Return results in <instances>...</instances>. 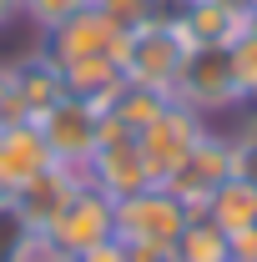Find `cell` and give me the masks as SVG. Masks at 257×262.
Returning <instances> with one entry per match:
<instances>
[{
    "mask_svg": "<svg viewBox=\"0 0 257 262\" xmlns=\"http://www.w3.org/2000/svg\"><path fill=\"white\" fill-rule=\"evenodd\" d=\"M126 262H177L172 242H126Z\"/></svg>",
    "mask_w": 257,
    "mask_h": 262,
    "instance_id": "obj_20",
    "label": "cell"
},
{
    "mask_svg": "<svg viewBox=\"0 0 257 262\" xmlns=\"http://www.w3.org/2000/svg\"><path fill=\"white\" fill-rule=\"evenodd\" d=\"M71 262H126V242L121 237H106V242H96L91 252H81V257H71Z\"/></svg>",
    "mask_w": 257,
    "mask_h": 262,
    "instance_id": "obj_21",
    "label": "cell"
},
{
    "mask_svg": "<svg viewBox=\"0 0 257 262\" xmlns=\"http://www.w3.org/2000/svg\"><path fill=\"white\" fill-rule=\"evenodd\" d=\"M35 126H40V141H46L51 162L86 171L91 151H96V136H101V106H91L81 96H61Z\"/></svg>",
    "mask_w": 257,
    "mask_h": 262,
    "instance_id": "obj_9",
    "label": "cell"
},
{
    "mask_svg": "<svg viewBox=\"0 0 257 262\" xmlns=\"http://www.w3.org/2000/svg\"><path fill=\"white\" fill-rule=\"evenodd\" d=\"M232 177H242V182L257 187V136L252 131L232 136Z\"/></svg>",
    "mask_w": 257,
    "mask_h": 262,
    "instance_id": "obj_19",
    "label": "cell"
},
{
    "mask_svg": "<svg viewBox=\"0 0 257 262\" xmlns=\"http://www.w3.org/2000/svg\"><path fill=\"white\" fill-rule=\"evenodd\" d=\"M172 96H161V91H146V86H121L116 96L106 101V116L116 121V126H126V131H141L152 116H157L161 106H166Z\"/></svg>",
    "mask_w": 257,
    "mask_h": 262,
    "instance_id": "obj_15",
    "label": "cell"
},
{
    "mask_svg": "<svg viewBox=\"0 0 257 262\" xmlns=\"http://www.w3.org/2000/svg\"><path fill=\"white\" fill-rule=\"evenodd\" d=\"M10 20H20V0H0V31H5Z\"/></svg>",
    "mask_w": 257,
    "mask_h": 262,
    "instance_id": "obj_25",
    "label": "cell"
},
{
    "mask_svg": "<svg viewBox=\"0 0 257 262\" xmlns=\"http://www.w3.org/2000/svg\"><path fill=\"white\" fill-rule=\"evenodd\" d=\"M172 247H177V262H232L227 232L217 227V222H207L202 212H192V222L182 227V237H177Z\"/></svg>",
    "mask_w": 257,
    "mask_h": 262,
    "instance_id": "obj_14",
    "label": "cell"
},
{
    "mask_svg": "<svg viewBox=\"0 0 257 262\" xmlns=\"http://www.w3.org/2000/svg\"><path fill=\"white\" fill-rule=\"evenodd\" d=\"M15 121V101H10V71L0 66V126Z\"/></svg>",
    "mask_w": 257,
    "mask_h": 262,
    "instance_id": "obj_24",
    "label": "cell"
},
{
    "mask_svg": "<svg viewBox=\"0 0 257 262\" xmlns=\"http://www.w3.org/2000/svg\"><path fill=\"white\" fill-rule=\"evenodd\" d=\"M86 187V171L81 166H61V162H51V166H40L35 177H26L15 192L5 196L0 207L20 222V232L26 237H46V227L61 217L66 207H71V196Z\"/></svg>",
    "mask_w": 257,
    "mask_h": 262,
    "instance_id": "obj_2",
    "label": "cell"
},
{
    "mask_svg": "<svg viewBox=\"0 0 257 262\" xmlns=\"http://www.w3.org/2000/svg\"><path fill=\"white\" fill-rule=\"evenodd\" d=\"M202 217H207V222H217L227 237L257 227V187H252V182H242V177H227L222 187L207 196Z\"/></svg>",
    "mask_w": 257,
    "mask_h": 262,
    "instance_id": "obj_12",
    "label": "cell"
},
{
    "mask_svg": "<svg viewBox=\"0 0 257 262\" xmlns=\"http://www.w3.org/2000/svg\"><path fill=\"white\" fill-rule=\"evenodd\" d=\"M61 76H66V96H81V101H91V106H101V111H106V101L126 86L116 61H81V66H71V71H61Z\"/></svg>",
    "mask_w": 257,
    "mask_h": 262,
    "instance_id": "obj_13",
    "label": "cell"
},
{
    "mask_svg": "<svg viewBox=\"0 0 257 262\" xmlns=\"http://www.w3.org/2000/svg\"><path fill=\"white\" fill-rule=\"evenodd\" d=\"M207 126H212V121H202V116L187 111L182 101H166L157 116L136 131V146H141L146 171H152V182H157V187H166V177L187 162V151L202 141V131H207Z\"/></svg>",
    "mask_w": 257,
    "mask_h": 262,
    "instance_id": "obj_6",
    "label": "cell"
},
{
    "mask_svg": "<svg viewBox=\"0 0 257 262\" xmlns=\"http://www.w3.org/2000/svg\"><path fill=\"white\" fill-rule=\"evenodd\" d=\"M81 10H91V0H20V20H26L35 35L66 26V20L81 15Z\"/></svg>",
    "mask_w": 257,
    "mask_h": 262,
    "instance_id": "obj_18",
    "label": "cell"
},
{
    "mask_svg": "<svg viewBox=\"0 0 257 262\" xmlns=\"http://www.w3.org/2000/svg\"><path fill=\"white\" fill-rule=\"evenodd\" d=\"M247 31H252V35H257V10H252V15H247Z\"/></svg>",
    "mask_w": 257,
    "mask_h": 262,
    "instance_id": "obj_26",
    "label": "cell"
},
{
    "mask_svg": "<svg viewBox=\"0 0 257 262\" xmlns=\"http://www.w3.org/2000/svg\"><path fill=\"white\" fill-rule=\"evenodd\" d=\"M15 262H66V257H61V252H51L40 237H26V247L15 252Z\"/></svg>",
    "mask_w": 257,
    "mask_h": 262,
    "instance_id": "obj_23",
    "label": "cell"
},
{
    "mask_svg": "<svg viewBox=\"0 0 257 262\" xmlns=\"http://www.w3.org/2000/svg\"><path fill=\"white\" fill-rule=\"evenodd\" d=\"M192 222V207L166 187H141L116 202V237L121 242H177Z\"/></svg>",
    "mask_w": 257,
    "mask_h": 262,
    "instance_id": "obj_8",
    "label": "cell"
},
{
    "mask_svg": "<svg viewBox=\"0 0 257 262\" xmlns=\"http://www.w3.org/2000/svg\"><path fill=\"white\" fill-rule=\"evenodd\" d=\"M227 177H232V136H222V131L207 126V131H202V141L187 151V162L166 177V192H177L192 212H202L207 196L217 192Z\"/></svg>",
    "mask_w": 257,
    "mask_h": 262,
    "instance_id": "obj_10",
    "label": "cell"
},
{
    "mask_svg": "<svg viewBox=\"0 0 257 262\" xmlns=\"http://www.w3.org/2000/svg\"><path fill=\"white\" fill-rule=\"evenodd\" d=\"M35 46H40V56L56 66V71H71V66H81V61H116V66H121V46H126V35L91 5V10L71 15L66 26L35 35Z\"/></svg>",
    "mask_w": 257,
    "mask_h": 262,
    "instance_id": "obj_5",
    "label": "cell"
},
{
    "mask_svg": "<svg viewBox=\"0 0 257 262\" xmlns=\"http://www.w3.org/2000/svg\"><path fill=\"white\" fill-rule=\"evenodd\" d=\"M172 101H182L202 121H212V116H222V111H237L242 101H237V86H232L227 46H192L187 61H182V71H177Z\"/></svg>",
    "mask_w": 257,
    "mask_h": 262,
    "instance_id": "obj_4",
    "label": "cell"
},
{
    "mask_svg": "<svg viewBox=\"0 0 257 262\" xmlns=\"http://www.w3.org/2000/svg\"><path fill=\"white\" fill-rule=\"evenodd\" d=\"M86 182H91L96 192H106L111 202H121V196L141 192V187H157V182H152V171H146L141 146H136V131L116 126L106 111H101L96 151H91V162H86Z\"/></svg>",
    "mask_w": 257,
    "mask_h": 262,
    "instance_id": "obj_3",
    "label": "cell"
},
{
    "mask_svg": "<svg viewBox=\"0 0 257 262\" xmlns=\"http://www.w3.org/2000/svg\"><path fill=\"white\" fill-rule=\"evenodd\" d=\"M227 66H232L237 101H242V106H257V35L252 31H242L232 46H227Z\"/></svg>",
    "mask_w": 257,
    "mask_h": 262,
    "instance_id": "obj_17",
    "label": "cell"
},
{
    "mask_svg": "<svg viewBox=\"0 0 257 262\" xmlns=\"http://www.w3.org/2000/svg\"><path fill=\"white\" fill-rule=\"evenodd\" d=\"M227 247H232V262H257V227L227 237Z\"/></svg>",
    "mask_w": 257,
    "mask_h": 262,
    "instance_id": "obj_22",
    "label": "cell"
},
{
    "mask_svg": "<svg viewBox=\"0 0 257 262\" xmlns=\"http://www.w3.org/2000/svg\"><path fill=\"white\" fill-rule=\"evenodd\" d=\"M106 237H116V202L86 182L81 192L71 196V207H66L61 217L46 227L40 242L71 262V257H81V252H91L96 242H106Z\"/></svg>",
    "mask_w": 257,
    "mask_h": 262,
    "instance_id": "obj_7",
    "label": "cell"
},
{
    "mask_svg": "<svg viewBox=\"0 0 257 262\" xmlns=\"http://www.w3.org/2000/svg\"><path fill=\"white\" fill-rule=\"evenodd\" d=\"M187 51H192V46H187V35L177 31V20L161 15V20H152V26H141V31L126 35V46H121V81L172 96Z\"/></svg>",
    "mask_w": 257,
    "mask_h": 262,
    "instance_id": "obj_1",
    "label": "cell"
},
{
    "mask_svg": "<svg viewBox=\"0 0 257 262\" xmlns=\"http://www.w3.org/2000/svg\"><path fill=\"white\" fill-rule=\"evenodd\" d=\"M10 71V101H15V121H40L56 101L66 96V76L40 56V46L26 51L20 61L5 66Z\"/></svg>",
    "mask_w": 257,
    "mask_h": 262,
    "instance_id": "obj_11",
    "label": "cell"
},
{
    "mask_svg": "<svg viewBox=\"0 0 257 262\" xmlns=\"http://www.w3.org/2000/svg\"><path fill=\"white\" fill-rule=\"evenodd\" d=\"M91 5H96L121 35L141 31V26H152L161 15H172V0H91Z\"/></svg>",
    "mask_w": 257,
    "mask_h": 262,
    "instance_id": "obj_16",
    "label": "cell"
}]
</instances>
